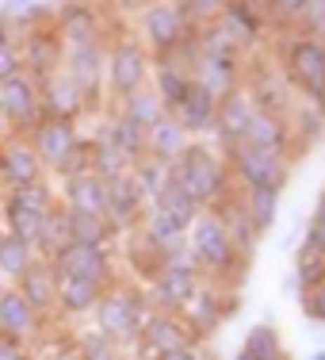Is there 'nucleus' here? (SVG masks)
Wrapping results in <instances>:
<instances>
[{"instance_id": "nucleus-40", "label": "nucleus", "mask_w": 325, "mask_h": 360, "mask_svg": "<svg viewBox=\"0 0 325 360\" xmlns=\"http://www.w3.org/2000/svg\"><path fill=\"white\" fill-rule=\"evenodd\" d=\"M104 139H107L111 146H119V150H123L126 158L134 161V165H138V161L145 158V134H142V131H138V127H134V123H126L123 115H119L115 123L107 127V134H104Z\"/></svg>"}, {"instance_id": "nucleus-53", "label": "nucleus", "mask_w": 325, "mask_h": 360, "mask_svg": "<svg viewBox=\"0 0 325 360\" xmlns=\"http://www.w3.org/2000/svg\"><path fill=\"white\" fill-rule=\"evenodd\" d=\"M8 291H12V288H8V284H0V303H4V295H8Z\"/></svg>"}, {"instance_id": "nucleus-37", "label": "nucleus", "mask_w": 325, "mask_h": 360, "mask_svg": "<svg viewBox=\"0 0 325 360\" xmlns=\"http://www.w3.org/2000/svg\"><path fill=\"white\" fill-rule=\"evenodd\" d=\"M241 353L245 356H253V360H272L276 353H284V341H279V330H276V322H256L249 333H245V341H241Z\"/></svg>"}, {"instance_id": "nucleus-18", "label": "nucleus", "mask_w": 325, "mask_h": 360, "mask_svg": "<svg viewBox=\"0 0 325 360\" xmlns=\"http://www.w3.org/2000/svg\"><path fill=\"white\" fill-rule=\"evenodd\" d=\"M153 291H157V307L161 311L180 314L195 295H199V272L195 269H180V264H165L153 276Z\"/></svg>"}, {"instance_id": "nucleus-7", "label": "nucleus", "mask_w": 325, "mask_h": 360, "mask_svg": "<svg viewBox=\"0 0 325 360\" xmlns=\"http://www.w3.org/2000/svg\"><path fill=\"white\" fill-rule=\"evenodd\" d=\"M150 50L142 46L138 39H119L115 46L107 50V65H104V84L115 100H131L134 92L145 89L150 81Z\"/></svg>"}, {"instance_id": "nucleus-32", "label": "nucleus", "mask_w": 325, "mask_h": 360, "mask_svg": "<svg viewBox=\"0 0 325 360\" xmlns=\"http://www.w3.org/2000/svg\"><path fill=\"white\" fill-rule=\"evenodd\" d=\"M180 319L187 322V330L195 333V341H199L203 333H211L222 319H226V311L218 307V291H203L199 288V295H195L192 303L180 311Z\"/></svg>"}, {"instance_id": "nucleus-20", "label": "nucleus", "mask_w": 325, "mask_h": 360, "mask_svg": "<svg viewBox=\"0 0 325 360\" xmlns=\"http://www.w3.org/2000/svg\"><path fill=\"white\" fill-rule=\"evenodd\" d=\"M245 92H249V100H253L256 111H272V115H287L291 96H295V89H291L287 77L276 73V70H268V65H256Z\"/></svg>"}, {"instance_id": "nucleus-39", "label": "nucleus", "mask_w": 325, "mask_h": 360, "mask_svg": "<svg viewBox=\"0 0 325 360\" xmlns=\"http://www.w3.org/2000/svg\"><path fill=\"white\" fill-rule=\"evenodd\" d=\"M153 207H161V211H168V215H173V219H180L184 222V226H192V222L195 219H199V203H195L192 200V195H187L184 192V188L180 184H176V180H173V184H168L165 188V192H161L157 195V200H153Z\"/></svg>"}, {"instance_id": "nucleus-25", "label": "nucleus", "mask_w": 325, "mask_h": 360, "mask_svg": "<svg viewBox=\"0 0 325 360\" xmlns=\"http://www.w3.org/2000/svg\"><path fill=\"white\" fill-rule=\"evenodd\" d=\"M211 215H215L222 226H226V234H230V242L237 245V253L249 261V257L256 253V242H260V234L253 230V222L249 215H245V207H241V200L237 195H230V200H222L218 207H211Z\"/></svg>"}, {"instance_id": "nucleus-13", "label": "nucleus", "mask_w": 325, "mask_h": 360, "mask_svg": "<svg viewBox=\"0 0 325 360\" xmlns=\"http://www.w3.org/2000/svg\"><path fill=\"white\" fill-rule=\"evenodd\" d=\"M46 169L39 165L35 150H31V142L23 139V134H4L0 139V188H8V192H15V188H27L42 180Z\"/></svg>"}, {"instance_id": "nucleus-43", "label": "nucleus", "mask_w": 325, "mask_h": 360, "mask_svg": "<svg viewBox=\"0 0 325 360\" xmlns=\"http://www.w3.org/2000/svg\"><path fill=\"white\" fill-rule=\"evenodd\" d=\"M88 169H92V139H81V142L73 146L69 158L58 165V176H62V180H73V176H84Z\"/></svg>"}, {"instance_id": "nucleus-11", "label": "nucleus", "mask_w": 325, "mask_h": 360, "mask_svg": "<svg viewBox=\"0 0 325 360\" xmlns=\"http://www.w3.org/2000/svg\"><path fill=\"white\" fill-rule=\"evenodd\" d=\"M104 65H107V50H104V42H100V39L65 42L62 70L77 81V89L84 92V100H96L100 84H104Z\"/></svg>"}, {"instance_id": "nucleus-38", "label": "nucleus", "mask_w": 325, "mask_h": 360, "mask_svg": "<svg viewBox=\"0 0 325 360\" xmlns=\"http://www.w3.org/2000/svg\"><path fill=\"white\" fill-rule=\"evenodd\" d=\"M65 234L77 245H104L115 230L107 226V219H92V215H73L65 211Z\"/></svg>"}, {"instance_id": "nucleus-16", "label": "nucleus", "mask_w": 325, "mask_h": 360, "mask_svg": "<svg viewBox=\"0 0 325 360\" xmlns=\"http://www.w3.org/2000/svg\"><path fill=\"white\" fill-rule=\"evenodd\" d=\"M62 35L54 27H39V31H27L20 39V65L23 73H31L35 81L50 77L54 70H62Z\"/></svg>"}, {"instance_id": "nucleus-52", "label": "nucleus", "mask_w": 325, "mask_h": 360, "mask_svg": "<svg viewBox=\"0 0 325 360\" xmlns=\"http://www.w3.org/2000/svg\"><path fill=\"white\" fill-rule=\"evenodd\" d=\"M306 360H325V345L318 349V353H314V356H306Z\"/></svg>"}, {"instance_id": "nucleus-48", "label": "nucleus", "mask_w": 325, "mask_h": 360, "mask_svg": "<svg viewBox=\"0 0 325 360\" xmlns=\"http://www.w3.org/2000/svg\"><path fill=\"white\" fill-rule=\"evenodd\" d=\"M153 360H203L195 345H180V349H168V353H157Z\"/></svg>"}, {"instance_id": "nucleus-4", "label": "nucleus", "mask_w": 325, "mask_h": 360, "mask_svg": "<svg viewBox=\"0 0 325 360\" xmlns=\"http://www.w3.org/2000/svg\"><path fill=\"white\" fill-rule=\"evenodd\" d=\"M96 333H104L107 341H115V345H134V341L142 338V326L150 319V307H145V299L138 291L131 288H119L111 284L104 295H100L96 303Z\"/></svg>"}, {"instance_id": "nucleus-1", "label": "nucleus", "mask_w": 325, "mask_h": 360, "mask_svg": "<svg viewBox=\"0 0 325 360\" xmlns=\"http://www.w3.org/2000/svg\"><path fill=\"white\" fill-rule=\"evenodd\" d=\"M173 180L199 203L203 211L218 207L222 200L234 195V176H230L226 158H218L207 142H187V150L173 165Z\"/></svg>"}, {"instance_id": "nucleus-36", "label": "nucleus", "mask_w": 325, "mask_h": 360, "mask_svg": "<svg viewBox=\"0 0 325 360\" xmlns=\"http://www.w3.org/2000/svg\"><path fill=\"white\" fill-rule=\"evenodd\" d=\"M241 207H245V215H249L253 230L264 238L272 226H276V215H279V192H245Z\"/></svg>"}, {"instance_id": "nucleus-3", "label": "nucleus", "mask_w": 325, "mask_h": 360, "mask_svg": "<svg viewBox=\"0 0 325 360\" xmlns=\"http://www.w3.org/2000/svg\"><path fill=\"white\" fill-rule=\"evenodd\" d=\"M54 207H58L54 188H50L46 180H35V184L15 188V192L4 195V203H0V226H4V234L35 245Z\"/></svg>"}, {"instance_id": "nucleus-17", "label": "nucleus", "mask_w": 325, "mask_h": 360, "mask_svg": "<svg viewBox=\"0 0 325 360\" xmlns=\"http://www.w3.org/2000/svg\"><path fill=\"white\" fill-rule=\"evenodd\" d=\"M237 146H249V150H260V153H272V158H284L295 146V131H291L287 115H272V111H256L249 119V131Z\"/></svg>"}, {"instance_id": "nucleus-55", "label": "nucleus", "mask_w": 325, "mask_h": 360, "mask_svg": "<svg viewBox=\"0 0 325 360\" xmlns=\"http://www.w3.org/2000/svg\"><path fill=\"white\" fill-rule=\"evenodd\" d=\"M234 360H253V356H245V353H237V356H234Z\"/></svg>"}, {"instance_id": "nucleus-42", "label": "nucleus", "mask_w": 325, "mask_h": 360, "mask_svg": "<svg viewBox=\"0 0 325 360\" xmlns=\"http://www.w3.org/2000/svg\"><path fill=\"white\" fill-rule=\"evenodd\" d=\"M77 360H126V356H123V345H115V341L104 338V333L92 330L88 338L81 341V356Z\"/></svg>"}, {"instance_id": "nucleus-5", "label": "nucleus", "mask_w": 325, "mask_h": 360, "mask_svg": "<svg viewBox=\"0 0 325 360\" xmlns=\"http://www.w3.org/2000/svg\"><path fill=\"white\" fill-rule=\"evenodd\" d=\"M284 77L291 81V89H298L318 115H325V42L310 35H287L284 39Z\"/></svg>"}, {"instance_id": "nucleus-8", "label": "nucleus", "mask_w": 325, "mask_h": 360, "mask_svg": "<svg viewBox=\"0 0 325 360\" xmlns=\"http://www.w3.org/2000/svg\"><path fill=\"white\" fill-rule=\"evenodd\" d=\"M230 176L237 184H245V192H284L291 169L284 158H272V153L249 150V146H230Z\"/></svg>"}, {"instance_id": "nucleus-44", "label": "nucleus", "mask_w": 325, "mask_h": 360, "mask_svg": "<svg viewBox=\"0 0 325 360\" xmlns=\"http://www.w3.org/2000/svg\"><path fill=\"white\" fill-rule=\"evenodd\" d=\"M298 35H310L325 42V0H306L303 20H298Z\"/></svg>"}, {"instance_id": "nucleus-50", "label": "nucleus", "mask_w": 325, "mask_h": 360, "mask_svg": "<svg viewBox=\"0 0 325 360\" xmlns=\"http://www.w3.org/2000/svg\"><path fill=\"white\" fill-rule=\"evenodd\" d=\"M284 291H287V295H298V284H295V276H287V280H284Z\"/></svg>"}, {"instance_id": "nucleus-49", "label": "nucleus", "mask_w": 325, "mask_h": 360, "mask_svg": "<svg viewBox=\"0 0 325 360\" xmlns=\"http://www.w3.org/2000/svg\"><path fill=\"white\" fill-rule=\"evenodd\" d=\"M314 222H325V192L318 195V207H314Z\"/></svg>"}, {"instance_id": "nucleus-47", "label": "nucleus", "mask_w": 325, "mask_h": 360, "mask_svg": "<svg viewBox=\"0 0 325 360\" xmlns=\"http://www.w3.org/2000/svg\"><path fill=\"white\" fill-rule=\"evenodd\" d=\"M0 360H31V353L23 349V341L0 338Z\"/></svg>"}, {"instance_id": "nucleus-24", "label": "nucleus", "mask_w": 325, "mask_h": 360, "mask_svg": "<svg viewBox=\"0 0 325 360\" xmlns=\"http://www.w3.org/2000/svg\"><path fill=\"white\" fill-rule=\"evenodd\" d=\"M153 62V96L161 100V108L173 111L176 104L184 100L187 84H192V70H187V62L180 58H150Z\"/></svg>"}, {"instance_id": "nucleus-12", "label": "nucleus", "mask_w": 325, "mask_h": 360, "mask_svg": "<svg viewBox=\"0 0 325 360\" xmlns=\"http://www.w3.org/2000/svg\"><path fill=\"white\" fill-rule=\"evenodd\" d=\"M138 345V360H153L157 353H168V349L180 345H195V333L187 330V322L173 311H150V319L142 326V338L134 341Z\"/></svg>"}, {"instance_id": "nucleus-26", "label": "nucleus", "mask_w": 325, "mask_h": 360, "mask_svg": "<svg viewBox=\"0 0 325 360\" xmlns=\"http://www.w3.org/2000/svg\"><path fill=\"white\" fill-rule=\"evenodd\" d=\"M145 200L138 192V184H134V176H119V180H107V226H131L134 219L142 215Z\"/></svg>"}, {"instance_id": "nucleus-28", "label": "nucleus", "mask_w": 325, "mask_h": 360, "mask_svg": "<svg viewBox=\"0 0 325 360\" xmlns=\"http://www.w3.org/2000/svg\"><path fill=\"white\" fill-rule=\"evenodd\" d=\"M39 314L31 311V303L20 295V291H8L4 303H0V338H12V341H23V338H35L39 333Z\"/></svg>"}, {"instance_id": "nucleus-29", "label": "nucleus", "mask_w": 325, "mask_h": 360, "mask_svg": "<svg viewBox=\"0 0 325 360\" xmlns=\"http://www.w3.org/2000/svg\"><path fill=\"white\" fill-rule=\"evenodd\" d=\"M218 27L226 31L237 46H253L264 31V15L256 4H222V15H218Z\"/></svg>"}, {"instance_id": "nucleus-23", "label": "nucleus", "mask_w": 325, "mask_h": 360, "mask_svg": "<svg viewBox=\"0 0 325 360\" xmlns=\"http://www.w3.org/2000/svg\"><path fill=\"white\" fill-rule=\"evenodd\" d=\"M62 192H65V211L73 215H92V219H107V184L96 180L92 173L84 176H73V180H62Z\"/></svg>"}, {"instance_id": "nucleus-41", "label": "nucleus", "mask_w": 325, "mask_h": 360, "mask_svg": "<svg viewBox=\"0 0 325 360\" xmlns=\"http://www.w3.org/2000/svg\"><path fill=\"white\" fill-rule=\"evenodd\" d=\"M291 276H295L298 288H303V295H306V291H314V288H321L325 284V257L303 245V250H298V264H295Z\"/></svg>"}, {"instance_id": "nucleus-27", "label": "nucleus", "mask_w": 325, "mask_h": 360, "mask_svg": "<svg viewBox=\"0 0 325 360\" xmlns=\"http://www.w3.org/2000/svg\"><path fill=\"white\" fill-rule=\"evenodd\" d=\"M187 131L180 123H176L173 115H165L157 127H150L145 131V158H153V161H165V165H176V158L187 150Z\"/></svg>"}, {"instance_id": "nucleus-33", "label": "nucleus", "mask_w": 325, "mask_h": 360, "mask_svg": "<svg viewBox=\"0 0 325 360\" xmlns=\"http://www.w3.org/2000/svg\"><path fill=\"white\" fill-rule=\"evenodd\" d=\"M134 169V161L126 158L123 150H119V146H111L104 134H100V139H92V169L88 173L96 176V180H119V176H126Z\"/></svg>"}, {"instance_id": "nucleus-31", "label": "nucleus", "mask_w": 325, "mask_h": 360, "mask_svg": "<svg viewBox=\"0 0 325 360\" xmlns=\"http://www.w3.org/2000/svg\"><path fill=\"white\" fill-rule=\"evenodd\" d=\"M107 288L92 284V280H77V276H58V311L65 314H88L96 311L100 295Z\"/></svg>"}, {"instance_id": "nucleus-6", "label": "nucleus", "mask_w": 325, "mask_h": 360, "mask_svg": "<svg viewBox=\"0 0 325 360\" xmlns=\"http://www.w3.org/2000/svg\"><path fill=\"white\" fill-rule=\"evenodd\" d=\"M142 31L150 58H180L195 46V31L184 20L180 4H142Z\"/></svg>"}, {"instance_id": "nucleus-54", "label": "nucleus", "mask_w": 325, "mask_h": 360, "mask_svg": "<svg viewBox=\"0 0 325 360\" xmlns=\"http://www.w3.org/2000/svg\"><path fill=\"white\" fill-rule=\"evenodd\" d=\"M272 360H291V356H287V349H284V353H276V356H272Z\"/></svg>"}, {"instance_id": "nucleus-14", "label": "nucleus", "mask_w": 325, "mask_h": 360, "mask_svg": "<svg viewBox=\"0 0 325 360\" xmlns=\"http://www.w3.org/2000/svg\"><path fill=\"white\" fill-rule=\"evenodd\" d=\"M39 108H42V119H62V123H73V119L88 108V100H84V92L77 89V81L69 73L54 70L50 77H42V81H39Z\"/></svg>"}, {"instance_id": "nucleus-51", "label": "nucleus", "mask_w": 325, "mask_h": 360, "mask_svg": "<svg viewBox=\"0 0 325 360\" xmlns=\"http://www.w3.org/2000/svg\"><path fill=\"white\" fill-rule=\"evenodd\" d=\"M0 134H12V131H8V115H4V104H0Z\"/></svg>"}, {"instance_id": "nucleus-21", "label": "nucleus", "mask_w": 325, "mask_h": 360, "mask_svg": "<svg viewBox=\"0 0 325 360\" xmlns=\"http://www.w3.org/2000/svg\"><path fill=\"white\" fill-rule=\"evenodd\" d=\"M256 115V108H253V100H249V92L245 89H237V92H230L226 100H218V115H215V134L222 139V146H237L245 139V131H249V119Z\"/></svg>"}, {"instance_id": "nucleus-46", "label": "nucleus", "mask_w": 325, "mask_h": 360, "mask_svg": "<svg viewBox=\"0 0 325 360\" xmlns=\"http://www.w3.org/2000/svg\"><path fill=\"white\" fill-rule=\"evenodd\" d=\"M303 311L310 314L314 322H321V326H325V284H321V288H314V291H306V295H303Z\"/></svg>"}, {"instance_id": "nucleus-10", "label": "nucleus", "mask_w": 325, "mask_h": 360, "mask_svg": "<svg viewBox=\"0 0 325 360\" xmlns=\"http://www.w3.org/2000/svg\"><path fill=\"white\" fill-rule=\"evenodd\" d=\"M54 264L58 276H77V280H92L100 288H111L115 284V264L104 245H77V242H65L54 257H46Z\"/></svg>"}, {"instance_id": "nucleus-35", "label": "nucleus", "mask_w": 325, "mask_h": 360, "mask_svg": "<svg viewBox=\"0 0 325 360\" xmlns=\"http://www.w3.org/2000/svg\"><path fill=\"white\" fill-rule=\"evenodd\" d=\"M134 184H138L142 200H157L161 192H165L168 184H173V165H165V161H153V158H142L138 165L131 169Z\"/></svg>"}, {"instance_id": "nucleus-2", "label": "nucleus", "mask_w": 325, "mask_h": 360, "mask_svg": "<svg viewBox=\"0 0 325 360\" xmlns=\"http://www.w3.org/2000/svg\"><path fill=\"white\" fill-rule=\"evenodd\" d=\"M187 253H192L199 276H215V280H237L249 264L237 253V245L230 242L226 226L211 211H199V219L187 226Z\"/></svg>"}, {"instance_id": "nucleus-9", "label": "nucleus", "mask_w": 325, "mask_h": 360, "mask_svg": "<svg viewBox=\"0 0 325 360\" xmlns=\"http://www.w3.org/2000/svg\"><path fill=\"white\" fill-rule=\"evenodd\" d=\"M0 104L8 115V131L12 134H31L42 123L39 108V81L31 73H12L8 81H0Z\"/></svg>"}, {"instance_id": "nucleus-34", "label": "nucleus", "mask_w": 325, "mask_h": 360, "mask_svg": "<svg viewBox=\"0 0 325 360\" xmlns=\"http://www.w3.org/2000/svg\"><path fill=\"white\" fill-rule=\"evenodd\" d=\"M119 115H123L126 123H134V127H138V131L145 134L150 127H157L161 119L168 115V111L161 108V100L153 96L150 89H142V92H134L131 100H123V111H119Z\"/></svg>"}, {"instance_id": "nucleus-22", "label": "nucleus", "mask_w": 325, "mask_h": 360, "mask_svg": "<svg viewBox=\"0 0 325 360\" xmlns=\"http://www.w3.org/2000/svg\"><path fill=\"white\" fill-rule=\"evenodd\" d=\"M15 291L27 299L31 311H35L39 319H42V314H50V311H58V272H54V264L39 257V261L27 269V276L15 284Z\"/></svg>"}, {"instance_id": "nucleus-45", "label": "nucleus", "mask_w": 325, "mask_h": 360, "mask_svg": "<svg viewBox=\"0 0 325 360\" xmlns=\"http://www.w3.org/2000/svg\"><path fill=\"white\" fill-rule=\"evenodd\" d=\"M303 8H306V0H276V4L260 8V12H268V15H264V23H279V27L295 23V27H298V20H303Z\"/></svg>"}, {"instance_id": "nucleus-30", "label": "nucleus", "mask_w": 325, "mask_h": 360, "mask_svg": "<svg viewBox=\"0 0 325 360\" xmlns=\"http://www.w3.org/2000/svg\"><path fill=\"white\" fill-rule=\"evenodd\" d=\"M39 261L35 245L31 242H20V238L12 234H0V284L15 288L23 276H27V269Z\"/></svg>"}, {"instance_id": "nucleus-15", "label": "nucleus", "mask_w": 325, "mask_h": 360, "mask_svg": "<svg viewBox=\"0 0 325 360\" xmlns=\"http://www.w3.org/2000/svg\"><path fill=\"white\" fill-rule=\"evenodd\" d=\"M27 142H31V150H35L39 165L50 169V173H58V165L73 153V146L81 142V134H77L73 123H62V119H42L35 131H31Z\"/></svg>"}, {"instance_id": "nucleus-19", "label": "nucleus", "mask_w": 325, "mask_h": 360, "mask_svg": "<svg viewBox=\"0 0 325 360\" xmlns=\"http://www.w3.org/2000/svg\"><path fill=\"white\" fill-rule=\"evenodd\" d=\"M168 115H173L176 123L187 131V139H192V134H203V131H215L218 96H215V92H207L199 81H192V84H187V92H184V100L168 111Z\"/></svg>"}]
</instances>
